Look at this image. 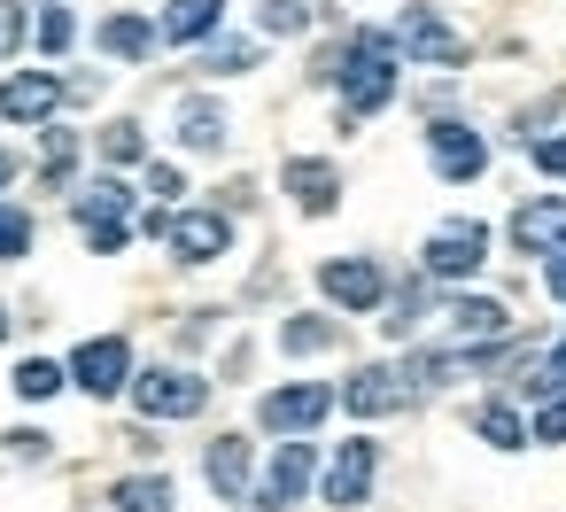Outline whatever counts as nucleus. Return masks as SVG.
<instances>
[{
    "label": "nucleus",
    "instance_id": "nucleus-17",
    "mask_svg": "<svg viewBox=\"0 0 566 512\" xmlns=\"http://www.w3.org/2000/svg\"><path fill=\"white\" fill-rule=\"evenodd\" d=\"M342 404H349L357 419H388V411H403V373H396V365H365V373H349Z\"/></svg>",
    "mask_w": 566,
    "mask_h": 512
},
{
    "label": "nucleus",
    "instance_id": "nucleus-11",
    "mask_svg": "<svg viewBox=\"0 0 566 512\" xmlns=\"http://www.w3.org/2000/svg\"><path fill=\"white\" fill-rule=\"evenodd\" d=\"M71 380H78L86 396H117V388L133 380V342H125V334L78 342V349H71Z\"/></svg>",
    "mask_w": 566,
    "mask_h": 512
},
{
    "label": "nucleus",
    "instance_id": "nucleus-25",
    "mask_svg": "<svg viewBox=\"0 0 566 512\" xmlns=\"http://www.w3.org/2000/svg\"><path fill=\"white\" fill-rule=\"evenodd\" d=\"M32 233H40V226H32L24 202H0V264H24V257H32Z\"/></svg>",
    "mask_w": 566,
    "mask_h": 512
},
{
    "label": "nucleus",
    "instance_id": "nucleus-39",
    "mask_svg": "<svg viewBox=\"0 0 566 512\" xmlns=\"http://www.w3.org/2000/svg\"><path fill=\"white\" fill-rule=\"evenodd\" d=\"M0 342H9V303H0Z\"/></svg>",
    "mask_w": 566,
    "mask_h": 512
},
{
    "label": "nucleus",
    "instance_id": "nucleus-27",
    "mask_svg": "<svg viewBox=\"0 0 566 512\" xmlns=\"http://www.w3.org/2000/svg\"><path fill=\"white\" fill-rule=\"evenodd\" d=\"M63 380H71V373H63V365H48V357H24V365H17V380H9V388H17V396H24V404H48V396H55V388H63Z\"/></svg>",
    "mask_w": 566,
    "mask_h": 512
},
{
    "label": "nucleus",
    "instance_id": "nucleus-38",
    "mask_svg": "<svg viewBox=\"0 0 566 512\" xmlns=\"http://www.w3.org/2000/svg\"><path fill=\"white\" fill-rule=\"evenodd\" d=\"M17 187V148H0V195Z\"/></svg>",
    "mask_w": 566,
    "mask_h": 512
},
{
    "label": "nucleus",
    "instance_id": "nucleus-23",
    "mask_svg": "<svg viewBox=\"0 0 566 512\" xmlns=\"http://www.w3.org/2000/svg\"><path fill=\"white\" fill-rule=\"evenodd\" d=\"M473 435H481L489 450H520V442H527V419H520L512 404H481V411H473Z\"/></svg>",
    "mask_w": 566,
    "mask_h": 512
},
{
    "label": "nucleus",
    "instance_id": "nucleus-35",
    "mask_svg": "<svg viewBox=\"0 0 566 512\" xmlns=\"http://www.w3.org/2000/svg\"><path fill=\"white\" fill-rule=\"evenodd\" d=\"M24 48V9H0V55Z\"/></svg>",
    "mask_w": 566,
    "mask_h": 512
},
{
    "label": "nucleus",
    "instance_id": "nucleus-32",
    "mask_svg": "<svg viewBox=\"0 0 566 512\" xmlns=\"http://www.w3.org/2000/svg\"><path fill=\"white\" fill-rule=\"evenodd\" d=\"M535 442H566V396H551L543 411H535V427H527Z\"/></svg>",
    "mask_w": 566,
    "mask_h": 512
},
{
    "label": "nucleus",
    "instance_id": "nucleus-34",
    "mask_svg": "<svg viewBox=\"0 0 566 512\" xmlns=\"http://www.w3.org/2000/svg\"><path fill=\"white\" fill-rule=\"evenodd\" d=\"M535 171H551V179H566V140H535Z\"/></svg>",
    "mask_w": 566,
    "mask_h": 512
},
{
    "label": "nucleus",
    "instance_id": "nucleus-1",
    "mask_svg": "<svg viewBox=\"0 0 566 512\" xmlns=\"http://www.w3.org/2000/svg\"><path fill=\"white\" fill-rule=\"evenodd\" d=\"M396 40L388 32H349V48L334 55V86H342V125H357V117H380L388 102H396Z\"/></svg>",
    "mask_w": 566,
    "mask_h": 512
},
{
    "label": "nucleus",
    "instance_id": "nucleus-16",
    "mask_svg": "<svg viewBox=\"0 0 566 512\" xmlns=\"http://www.w3.org/2000/svg\"><path fill=\"white\" fill-rule=\"evenodd\" d=\"M442 326H450L458 342H473V349H481V342H504V334H512V311H504L496 295H458V303L442 311Z\"/></svg>",
    "mask_w": 566,
    "mask_h": 512
},
{
    "label": "nucleus",
    "instance_id": "nucleus-22",
    "mask_svg": "<svg viewBox=\"0 0 566 512\" xmlns=\"http://www.w3.org/2000/svg\"><path fill=\"white\" fill-rule=\"evenodd\" d=\"M334 342H342V326L318 318V311H303V318L280 326V349H287V357H318V349H334Z\"/></svg>",
    "mask_w": 566,
    "mask_h": 512
},
{
    "label": "nucleus",
    "instance_id": "nucleus-24",
    "mask_svg": "<svg viewBox=\"0 0 566 512\" xmlns=\"http://www.w3.org/2000/svg\"><path fill=\"white\" fill-rule=\"evenodd\" d=\"M117 512H171V481L164 473H125L117 481Z\"/></svg>",
    "mask_w": 566,
    "mask_h": 512
},
{
    "label": "nucleus",
    "instance_id": "nucleus-15",
    "mask_svg": "<svg viewBox=\"0 0 566 512\" xmlns=\"http://www.w3.org/2000/svg\"><path fill=\"white\" fill-rule=\"evenodd\" d=\"M280 187L295 195V210H303V218H326V210L342 202V171H334V164H318V156H287Z\"/></svg>",
    "mask_w": 566,
    "mask_h": 512
},
{
    "label": "nucleus",
    "instance_id": "nucleus-28",
    "mask_svg": "<svg viewBox=\"0 0 566 512\" xmlns=\"http://www.w3.org/2000/svg\"><path fill=\"white\" fill-rule=\"evenodd\" d=\"M311 9H318V0H264L256 24H264L272 40H295V32H311Z\"/></svg>",
    "mask_w": 566,
    "mask_h": 512
},
{
    "label": "nucleus",
    "instance_id": "nucleus-20",
    "mask_svg": "<svg viewBox=\"0 0 566 512\" xmlns=\"http://www.w3.org/2000/svg\"><path fill=\"white\" fill-rule=\"evenodd\" d=\"M179 148L187 156H218L226 148V109L218 102H179Z\"/></svg>",
    "mask_w": 566,
    "mask_h": 512
},
{
    "label": "nucleus",
    "instance_id": "nucleus-12",
    "mask_svg": "<svg viewBox=\"0 0 566 512\" xmlns=\"http://www.w3.org/2000/svg\"><path fill=\"white\" fill-rule=\"evenodd\" d=\"M164 241H171L179 264H218V257L233 249V218H226V210H179V218L164 226Z\"/></svg>",
    "mask_w": 566,
    "mask_h": 512
},
{
    "label": "nucleus",
    "instance_id": "nucleus-6",
    "mask_svg": "<svg viewBox=\"0 0 566 512\" xmlns=\"http://www.w3.org/2000/svg\"><path fill=\"white\" fill-rule=\"evenodd\" d=\"M489 264V226L481 218H450L427 233V280H473Z\"/></svg>",
    "mask_w": 566,
    "mask_h": 512
},
{
    "label": "nucleus",
    "instance_id": "nucleus-14",
    "mask_svg": "<svg viewBox=\"0 0 566 512\" xmlns=\"http://www.w3.org/2000/svg\"><path fill=\"white\" fill-rule=\"evenodd\" d=\"M512 249H520V257H551V249H566V195H535V202H520V210H512Z\"/></svg>",
    "mask_w": 566,
    "mask_h": 512
},
{
    "label": "nucleus",
    "instance_id": "nucleus-33",
    "mask_svg": "<svg viewBox=\"0 0 566 512\" xmlns=\"http://www.w3.org/2000/svg\"><path fill=\"white\" fill-rule=\"evenodd\" d=\"M48 442H55V435H40V427H9V450H17V458H48Z\"/></svg>",
    "mask_w": 566,
    "mask_h": 512
},
{
    "label": "nucleus",
    "instance_id": "nucleus-7",
    "mask_svg": "<svg viewBox=\"0 0 566 512\" xmlns=\"http://www.w3.org/2000/svg\"><path fill=\"white\" fill-rule=\"evenodd\" d=\"M326 411H334V388L326 380H287V388H264L256 396V427H272V435H311Z\"/></svg>",
    "mask_w": 566,
    "mask_h": 512
},
{
    "label": "nucleus",
    "instance_id": "nucleus-5",
    "mask_svg": "<svg viewBox=\"0 0 566 512\" xmlns=\"http://www.w3.org/2000/svg\"><path fill=\"white\" fill-rule=\"evenodd\" d=\"M133 404H140L148 419H195V411L210 404V380L187 373V365H148V373L133 380Z\"/></svg>",
    "mask_w": 566,
    "mask_h": 512
},
{
    "label": "nucleus",
    "instance_id": "nucleus-3",
    "mask_svg": "<svg viewBox=\"0 0 566 512\" xmlns=\"http://www.w3.org/2000/svg\"><path fill=\"white\" fill-rule=\"evenodd\" d=\"M311 481H318V450L287 435V442L272 450V466H264V481H256V489L241 497V512H295Z\"/></svg>",
    "mask_w": 566,
    "mask_h": 512
},
{
    "label": "nucleus",
    "instance_id": "nucleus-8",
    "mask_svg": "<svg viewBox=\"0 0 566 512\" xmlns=\"http://www.w3.org/2000/svg\"><path fill=\"white\" fill-rule=\"evenodd\" d=\"M373 473H380V442H373V435H349V442L326 458L318 489H326V504H334V512H357V504L373 497Z\"/></svg>",
    "mask_w": 566,
    "mask_h": 512
},
{
    "label": "nucleus",
    "instance_id": "nucleus-21",
    "mask_svg": "<svg viewBox=\"0 0 566 512\" xmlns=\"http://www.w3.org/2000/svg\"><path fill=\"white\" fill-rule=\"evenodd\" d=\"M102 55L109 63H148L156 55V24L148 17H109L102 24Z\"/></svg>",
    "mask_w": 566,
    "mask_h": 512
},
{
    "label": "nucleus",
    "instance_id": "nucleus-37",
    "mask_svg": "<svg viewBox=\"0 0 566 512\" xmlns=\"http://www.w3.org/2000/svg\"><path fill=\"white\" fill-rule=\"evenodd\" d=\"M543 288L566 303V249H551V257H543Z\"/></svg>",
    "mask_w": 566,
    "mask_h": 512
},
{
    "label": "nucleus",
    "instance_id": "nucleus-9",
    "mask_svg": "<svg viewBox=\"0 0 566 512\" xmlns=\"http://www.w3.org/2000/svg\"><path fill=\"white\" fill-rule=\"evenodd\" d=\"M427 164H434L450 187H465V179L489 171V140H481L473 125H458V117H434V125H427Z\"/></svg>",
    "mask_w": 566,
    "mask_h": 512
},
{
    "label": "nucleus",
    "instance_id": "nucleus-18",
    "mask_svg": "<svg viewBox=\"0 0 566 512\" xmlns=\"http://www.w3.org/2000/svg\"><path fill=\"white\" fill-rule=\"evenodd\" d=\"M218 24H226V0H171V9H164V24H156V40L202 48V40H218Z\"/></svg>",
    "mask_w": 566,
    "mask_h": 512
},
{
    "label": "nucleus",
    "instance_id": "nucleus-2",
    "mask_svg": "<svg viewBox=\"0 0 566 512\" xmlns=\"http://www.w3.org/2000/svg\"><path fill=\"white\" fill-rule=\"evenodd\" d=\"M78 233H86V249L94 257H117L125 241H133V195H125V179H94V187H78Z\"/></svg>",
    "mask_w": 566,
    "mask_h": 512
},
{
    "label": "nucleus",
    "instance_id": "nucleus-31",
    "mask_svg": "<svg viewBox=\"0 0 566 512\" xmlns=\"http://www.w3.org/2000/svg\"><path fill=\"white\" fill-rule=\"evenodd\" d=\"M520 388H527V396H558V388H566V342H558L535 373H520Z\"/></svg>",
    "mask_w": 566,
    "mask_h": 512
},
{
    "label": "nucleus",
    "instance_id": "nucleus-4",
    "mask_svg": "<svg viewBox=\"0 0 566 512\" xmlns=\"http://www.w3.org/2000/svg\"><path fill=\"white\" fill-rule=\"evenodd\" d=\"M388 40H396V55H403V63H427V71H465V40H458V32L427 9V0H411V9L396 17V32H388Z\"/></svg>",
    "mask_w": 566,
    "mask_h": 512
},
{
    "label": "nucleus",
    "instance_id": "nucleus-29",
    "mask_svg": "<svg viewBox=\"0 0 566 512\" xmlns=\"http://www.w3.org/2000/svg\"><path fill=\"white\" fill-rule=\"evenodd\" d=\"M71 48H78V17L71 9H48L40 17V55H71Z\"/></svg>",
    "mask_w": 566,
    "mask_h": 512
},
{
    "label": "nucleus",
    "instance_id": "nucleus-36",
    "mask_svg": "<svg viewBox=\"0 0 566 512\" xmlns=\"http://www.w3.org/2000/svg\"><path fill=\"white\" fill-rule=\"evenodd\" d=\"M148 195L171 202V195H179V171H171V164H148Z\"/></svg>",
    "mask_w": 566,
    "mask_h": 512
},
{
    "label": "nucleus",
    "instance_id": "nucleus-19",
    "mask_svg": "<svg viewBox=\"0 0 566 512\" xmlns=\"http://www.w3.org/2000/svg\"><path fill=\"white\" fill-rule=\"evenodd\" d=\"M202 473H210V489H218L226 504H241V497H249V435H218L210 458H202Z\"/></svg>",
    "mask_w": 566,
    "mask_h": 512
},
{
    "label": "nucleus",
    "instance_id": "nucleus-10",
    "mask_svg": "<svg viewBox=\"0 0 566 512\" xmlns=\"http://www.w3.org/2000/svg\"><path fill=\"white\" fill-rule=\"evenodd\" d=\"M318 288H326V303H342V311H380V303H388V272H380L373 257H326V264H318Z\"/></svg>",
    "mask_w": 566,
    "mask_h": 512
},
{
    "label": "nucleus",
    "instance_id": "nucleus-26",
    "mask_svg": "<svg viewBox=\"0 0 566 512\" xmlns=\"http://www.w3.org/2000/svg\"><path fill=\"white\" fill-rule=\"evenodd\" d=\"M202 71H210V79H241V71H256V40H202Z\"/></svg>",
    "mask_w": 566,
    "mask_h": 512
},
{
    "label": "nucleus",
    "instance_id": "nucleus-30",
    "mask_svg": "<svg viewBox=\"0 0 566 512\" xmlns=\"http://www.w3.org/2000/svg\"><path fill=\"white\" fill-rule=\"evenodd\" d=\"M102 156H109V164H140V156H148V140H140V125H133V117H117V125L102 133Z\"/></svg>",
    "mask_w": 566,
    "mask_h": 512
},
{
    "label": "nucleus",
    "instance_id": "nucleus-13",
    "mask_svg": "<svg viewBox=\"0 0 566 512\" xmlns=\"http://www.w3.org/2000/svg\"><path fill=\"white\" fill-rule=\"evenodd\" d=\"M63 109V79L55 71H9L0 79V117L9 125H48Z\"/></svg>",
    "mask_w": 566,
    "mask_h": 512
}]
</instances>
